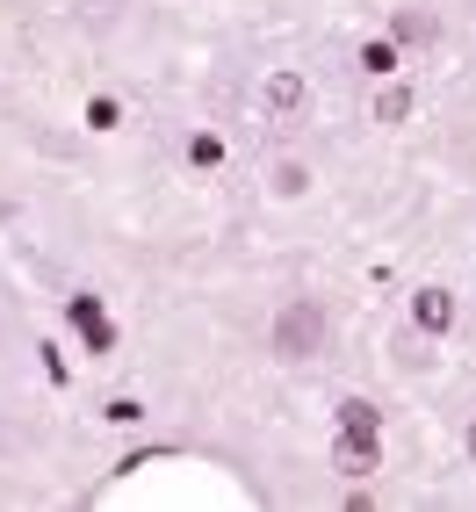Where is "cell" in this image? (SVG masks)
Segmentation results:
<instances>
[{
	"mask_svg": "<svg viewBox=\"0 0 476 512\" xmlns=\"http://www.w3.org/2000/svg\"><path fill=\"white\" fill-rule=\"evenodd\" d=\"M404 116H412V87H397V80H390V87L376 94V123H404Z\"/></svg>",
	"mask_w": 476,
	"mask_h": 512,
	"instance_id": "8992f818",
	"label": "cell"
},
{
	"mask_svg": "<svg viewBox=\"0 0 476 512\" xmlns=\"http://www.w3.org/2000/svg\"><path fill=\"white\" fill-rule=\"evenodd\" d=\"M469 462H476V419H469Z\"/></svg>",
	"mask_w": 476,
	"mask_h": 512,
	"instance_id": "7c38bea8",
	"label": "cell"
},
{
	"mask_svg": "<svg viewBox=\"0 0 476 512\" xmlns=\"http://www.w3.org/2000/svg\"><path fill=\"white\" fill-rule=\"evenodd\" d=\"M412 318H419V332H448L455 325V296L448 289H419L412 296Z\"/></svg>",
	"mask_w": 476,
	"mask_h": 512,
	"instance_id": "3957f363",
	"label": "cell"
},
{
	"mask_svg": "<svg viewBox=\"0 0 476 512\" xmlns=\"http://www.w3.org/2000/svg\"><path fill=\"white\" fill-rule=\"evenodd\" d=\"M376 455H383V440H347V433H339L332 469H339V476H376Z\"/></svg>",
	"mask_w": 476,
	"mask_h": 512,
	"instance_id": "7a4b0ae2",
	"label": "cell"
},
{
	"mask_svg": "<svg viewBox=\"0 0 476 512\" xmlns=\"http://www.w3.org/2000/svg\"><path fill=\"white\" fill-rule=\"evenodd\" d=\"M397 37H404V44H426V37H440V29H433V15L404 8V15H397Z\"/></svg>",
	"mask_w": 476,
	"mask_h": 512,
	"instance_id": "ba28073f",
	"label": "cell"
},
{
	"mask_svg": "<svg viewBox=\"0 0 476 512\" xmlns=\"http://www.w3.org/2000/svg\"><path fill=\"white\" fill-rule=\"evenodd\" d=\"M325 347V311L311 296H296V303H282V318H275V354L282 361H303V354H318Z\"/></svg>",
	"mask_w": 476,
	"mask_h": 512,
	"instance_id": "6da1fadb",
	"label": "cell"
},
{
	"mask_svg": "<svg viewBox=\"0 0 476 512\" xmlns=\"http://www.w3.org/2000/svg\"><path fill=\"white\" fill-rule=\"evenodd\" d=\"M361 65H368V73H376V80H390V73H397V44H390V37L361 44Z\"/></svg>",
	"mask_w": 476,
	"mask_h": 512,
	"instance_id": "52a82bcc",
	"label": "cell"
},
{
	"mask_svg": "<svg viewBox=\"0 0 476 512\" xmlns=\"http://www.w3.org/2000/svg\"><path fill=\"white\" fill-rule=\"evenodd\" d=\"M87 123H94V130H116V101L94 94V101H87Z\"/></svg>",
	"mask_w": 476,
	"mask_h": 512,
	"instance_id": "30bf717a",
	"label": "cell"
},
{
	"mask_svg": "<svg viewBox=\"0 0 476 512\" xmlns=\"http://www.w3.org/2000/svg\"><path fill=\"white\" fill-rule=\"evenodd\" d=\"M109 419H116V426H138V419H145V404H130V397H116V404H109Z\"/></svg>",
	"mask_w": 476,
	"mask_h": 512,
	"instance_id": "8fae6325",
	"label": "cell"
},
{
	"mask_svg": "<svg viewBox=\"0 0 476 512\" xmlns=\"http://www.w3.org/2000/svg\"><path fill=\"white\" fill-rule=\"evenodd\" d=\"M303 94H311V87H303V73H267V109H275V116H296Z\"/></svg>",
	"mask_w": 476,
	"mask_h": 512,
	"instance_id": "5b68a950",
	"label": "cell"
},
{
	"mask_svg": "<svg viewBox=\"0 0 476 512\" xmlns=\"http://www.w3.org/2000/svg\"><path fill=\"white\" fill-rule=\"evenodd\" d=\"M339 433H347V440H383V419H376V404L347 397V404H339Z\"/></svg>",
	"mask_w": 476,
	"mask_h": 512,
	"instance_id": "277c9868",
	"label": "cell"
},
{
	"mask_svg": "<svg viewBox=\"0 0 476 512\" xmlns=\"http://www.w3.org/2000/svg\"><path fill=\"white\" fill-rule=\"evenodd\" d=\"M188 159H195V166H224V145L202 130V138H188Z\"/></svg>",
	"mask_w": 476,
	"mask_h": 512,
	"instance_id": "9c48e42d",
	"label": "cell"
}]
</instances>
